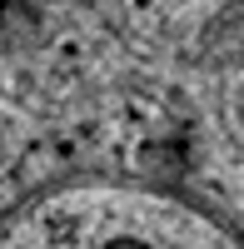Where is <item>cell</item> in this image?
Instances as JSON below:
<instances>
[{
  "label": "cell",
  "instance_id": "cell-1",
  "mask_svg": "<svg viewBox=\"0 0 244 249\" xmlns=\"http://www.w3.org/2000/svg\"><path fill=\"white\" fill-rule=\"evenodd\" d=\"M20 249H214L199 239V224H185V214H45V224Z\"/></svg>",
  "mask_w": 244,
  "mask_h": 249
}]
</instances>
